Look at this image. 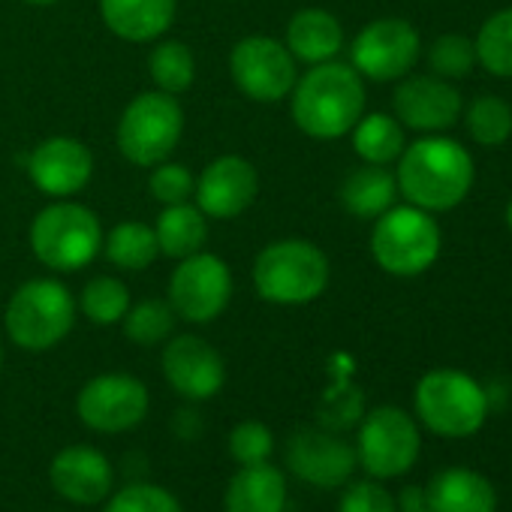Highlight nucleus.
Instances as JSON below:
<instances>
[{"mask_svg": "<svg viewBox=\"0 0 512 512\" xmlns=\"http://www.w3.org/2000/svg\"><path fill=\"white\" fill-rule=\"evenodd\" d=\"M223 509L226 512H284L287 476L269 461L238 467V473L226 485Z\"/></svg>", "mask_w": 512, "mask_h": 512, "instance_id": "obj_22", "label": "nucleus"}, {"mask_svg": "<svg viewBox=\"0 0 512 512\" xmlns=\"http://www.w3.org/2000/svg\"><path fill=\"white\" fill-rule=\"evenodd\" d=\"M235 88L253 103H278L293 94L299 70L290 49L272 37H244L229 55Z\"/></svg>", "mask_w": 512, "mask_h": 512, "instance_id": "obj_10", "label": "nucleus"}, {"mask_svg": "<svg viewBox=\"0 0 512 512\" xmlns=\"http://www.w3.org/2000/svg\"><path fill=\"white\" fill-rule=\"evenodd\" d=\"M365 115V82L353 64L326 61L296 79L293 121L311 139H341Z\"/></svg>", "mask_w": 512, "mask_h": 512, "instance_id": "obj_2", "label": "nucleus"}, {"mask_svg": "<svg viewBox=\"0 0 512 512\" xmlns=\"http://www.w3.org/2000/svg\"><path fill=\"white\" fill-rule=\"evenodd\" d=\"M350 133H353V148H356V154H359L365 163H374V166H386V163L398 160L401 151L407 148L401 121L392 118V115H383V112L362 115Z\"/></svg>", "mask_w": 512, "mask_h": 512, "instance_id": "obj_27", "label": "nucleus"}, {"mask_svg": "<svg viewBox=\"0 0 512 512\" xmlns=\"http://www.w3.org/2000/svg\"><path fill=\"white\" fill-rule=\"evenodd\" d=\"M148 70H151V79L154 85L163 91V94H184L193 79H196V61H193V52L187 43H178V40H166L160 43L151 58H148Z\"/></svg>", "mask_w": 512, "mask_h": 512, "instance_id": "obj_28", "label": "nucleus"}, {"mask_svg": "<svg viewBox=\"0 0 512 512\" xmlns=\"http://www.w3.org/2000/svg\"><path fill=\"white\" fill-rule=\"evenodd\" d=\"M320 422L329 431H344L359 425L362 419V392L356 386H338L332 392H326L323 404H320Z\"/></svg>", "mask_w": 512, "mask_h": 512, "instance_id": "obj_37", "label": "nucleus"}, {"mask_svg": "<svg viewBox=\"0 0 512 512\" xmlns=\"http://www.w3.org/2000/svg\"><path fill=\"white\" fill-rule=\"evenodd\" d=\"M76 326V299L55 278L22 284L7 305V335L31 353L58 347Z\"/></svg>", "mask_w": 512, "mask_h": 512, "instance_id": "obj_6", "label": "nucleus"}, {"mask_svg": "<svg viewBox=\"0 0 512 512\" xmlns=\"http://www.w3.org/2000/svg\"><path fill=\"white\" fill-rule=\"evenodd\" d=\"M49 482L64 500L76 506H94L109 497L115 473H112L109 458L100 449L79 443V446L61 449L52 458Z\"/></svg>", "mask_w": 512, "mask_h": 512, "instance_id": "obj_19", "label": "nucleus"}, {"mask_svg": "<svg viewBox=\"0 0 512 512\" xmlns=\"http://www.w3.org/2000/svg\"><path fill=\"white\" fill-rule=\"evenodd\" d=\"M52 512H55V509H52Z\"/></svg>", "mask_w": 512, "mask_h": 512, "instance_id": "obj_43", "label": "nucleus"}, {"mask_svg": "<svg viewBox=\"0 0 512 512\" xmlns=\"http://www.w3.org/2000/svg\"><path fill=\"white\" fill-rule=\"evenodd\" d=\"M124 335L139 347H154L166 341L175 329V311L163 299H145L139 305H130L124 314Z\"/></svg>", "mask_w": 512, "mask_h": 512, "instance_id": "obj_32", "label": "nucleus"}, {"mask_svg": "<svg viewBox=\"0 0 512 512\" xmlns=\"http://www.w3.org/2000/svg\"><path fill=\"white\" fill-rule=\"evenodd\" d=\"M79 308L82 314L97 323V326H115L124 320V314L130 311V290L124 281L118 278H94L85 290H82V299H79Z\"/></svg>", "mask_w": 512, "mask_h": 512, "instance_id": "obj_31", "label": "nucleus"}, {"mask_svg": "<svg viewBox=\"0 0 512 512\" xmlns=\"http://www.w3.org/2000/svg\"><path fill=\"white\" fill-rule=\"evenodd\" d=\"M106 28L127 43H151L175 22V0H100Z\"/></svg>", "mask_w": 512, "mask_h": 512, "instance_id": "obj_21", "label": "nucleus"}, {"mask_svg": "<svg viewBox=\"0 0 512 512\" xmlns=\"http://www.w3.org/2000/svg\"><path fill=\"white\" fill-rule=\"evenodd\" d=\"M163 377L187 401H208L226 383L223 356L196 335H178L163 347Z\"/></svg>", "mask_w": 512, "mask_h": 512, "instance_id": "obj_16", "label": "nucleus"}, {"mask_svg": "<svg viewBox=\"0 0 512 512\" xmlns=\"http://www.w3.org/2000/svg\"><path fill=\"white\" fill-rule=\"evenodd\" d=\"M398 199V181L386 166L365 163L362 169H353L341 184V205L362 220H377L386 214Z\"/></svg>", "mask_w": 512, "mask_h": 512, "instance_id": "obj_24", "label": "nucleus"}, {"mask_svg": "<svg viewBox=\"0 0 512 512\" xmlns=\"http://www.w3.org/2000/svg\"><path fill=\"white\" fill-rule=\"evenodd\" d=\"M0 365H4V347H0Z\"/></svg>", "mask_w": 512, "mask_h": 512, "instance_id": "obj_42", "label": "nucleus"}, {"mask_svg": "<svg viewBox=\"0 0 512 512\" xmlns=\"http://www.w3.org/2000/svg\"><path fill=\"white\" fill-rule=\"evenodd\" d=\"M284 461L290 473L317 488H338L350 482L356 470V449L329 428H299L290 434Z\"/></svg>", "mask_w": 512, "mask_h": 512, "instance_id": "obj_14", "label": "nucleus"}, {"mask_svg": "<svg viewBox=\"0 0 512 512\" xmlns=\"http://www.w3.org/2000/svg\"><path fill=\"white\" fill-rule=\"evenodd\" d=\"M338 512H398V500L377 479H362L341 494Z\"/></svg>", "mask_w": 512, "mask_h": 512, "instance_id": "obj_38", "label": "nucleus"}, {"mask_svg": "<svg viewBox=\"0 0 512 512\" xmlns=\"http://www.w3.org/2000/svg\"><path fill=\"white\" fill-rule=\"evenodd\" d=\"M356 461L374 479H395L407 473L422 449L419 425L401 407H374L359 419L356 434Z\"/></svg>", "mask_w": 512, "mask_h": 512, "instance_id": "obj_9", "label": "nucleus"}, {"mask_svg": "<svg viewBox=\"0 0 512 512\" xmlns=\"http://www.w3.org/2000/svg\"><path fill=\"white\" fill-rule=\"evenodd\" d=\"M416 416L419 422L449 440L476 434L488 419V392L464 371L434 368L416 383Z\"/></svg>", "mask_w": 512, "mask_h": 512, "instance_id": "obj_5", "label": "nucleus"}, {"mask_svg": "<svg viewBox=\"0 0 512 512\" xmlns=\"http://www.w3.org/2000/svg\"><path fill=\"white\" fill-rule=\"evenodd\" d=\"M371 253L386 275L416 278L437 263L440 226L428 211L416 205H392L374 223Z\"/></svg>", "mask_w": 512, "mask_h": 512, "instance_id": "obj_7", "label": "nucleus"}, {"mask_svg": "<svg viewBox=\"0 0 512 512\" xmlns=\"http://www.w3.org/2000/svg\"><path fill=\"white\" fill-rule=\"evenodd\" d=\"M422 40L404 19H377L353 40V70L371 82H398L419 61Z\"/></svg>", "mask_w": 512, "mask_h": 512, "instance_id": "obj_13", "label": "nucleus"}, {"mask_svg": "<svg viewBox=\"0 0 512 512\" xmlns=\"http://www.w3.org/2000/svg\"><path fill=\"white\" fill-rule=\"evenodd\" d=\"M407 512H431L428 506H419V509H407Z\"/></svg>", "mask_w": 512, "mask_h": 512, "instance_id": "obj_41", "label": "nucleus"}, {"mask_svg": "<svg viewBox=\"0 0 512 512\" xmlns=\"http://www.w3.org/2000/svg\"><path fill=\"white\" fill-rule=\"evenodd\" d=\"M290 55L305 64H326L335 61L344 46V28L341 22L326 10H302L287 25V43Z\"/></svg>", "mask_w": 512, "mask_h": 512, "instance_id": "obj_23", "label": "nucleus"}, {"mask_svg": "<svg viewBox=\"0 0 512 512\" xmlns=\"http://www.w3.org/2000/svg\"><path fill=\"white\" fill-rule=\"evenodd\" d=\"M428 64L440 79H464L476 64V46L461 34H443L428 49Z\"/></svg>", "mask_w": 512, "mask_h": 512, "instance_id": "obj_34", "label": "nucleus"}, {"mask_svg": "<svg viewBox=\"0 0 512 512\" xmlns=\"http://www.w3.org/2000/svg\"><path fill=\"white\" fill-rule=\"evenodd\" d=\"M148 389L133 374H100L79 392V419L100 434L133 431L148 416Z\"/></svg>", "mask_w": 512, "mask_h": 512, "instance_id": "obj_12", "label": "nucleus"}, {"mask_svg": "<svg viewBox=\"0 0 512 512\" xmlns=\"http://www.w3.org/2000/svg\"><path fill=\"white\" fill-rule=\"evenodd\" d=\"M464 112L461 94L440 76H407L395 88V118L419 133H440L458 124Z\"/></svg>", "mask_w": 512, "mask_h": 512, "instance_id": "obj_17", "label": "nucleus"}, {"mask_svg": "<svg viewBox=\"0 0 512 512\" xmlns=\"http://www.w3.org/2000/svg\"><path fill=\"white\" fill-rule=\"evenodd\" d=\"M103 250L109 263L124 272H142L160 256L154 226L139 220H124L109 235H103Z\"/></svg>", "mask_w": 512, "mask_h": 512, "instance_id": "obj_26", "label": "nucleus"}, {"mask_svg": "<svg viewBox=\"0 0 512 512\" xmlns=\"http://www.w3.org/2000/svg\"><path fill=\"white\" fill-rule=\"evenodd\" d=\"M232 299V272L214 253H193L178 260L169 278V305L187 323L217 320Z\"/></svg>", "mask_w": 512, "mask_h": 512, "instance_id": "obj_11", "label": "nucleus"}, {"mask_svg": "<svg viewBox=\"0 0 512 512\" xmlns=\"http://www.w3.org/2000/svg\"><path fill=\"white\" fill-rule=\"evenodd\" d=\"M184 133V112L172 94L148 91L130 100L118 121V148L136 166H157L172 157Z\"/></svg>", "mask_w": 512, "mask_h": 512, "instance_id": "obj_8", "label": "nucleus"}, {"mask_svg": "<svg viewBox=\"0 0 512 512\" xmlns=\"http://www.w3.org/2000/svg\"><path fill=\"white\" fill-rule=\"evenodd\" d=\"M253 287L272 305H308L329 287V260L305 238L272 241L253 263Z\"/></svg>", "mask_w": 512, "mask_h": 512, "instance_id": "obj_3", "label": "nucleus"}, {"mask_svg": "<svg viewBox=\"0 0 512 512\" xmlns=\"http://www.w3.org/2000/svg\"><path fill=\"white\" fill-rule=\"evenodd\" d=\"M193 193L196 208L205 217L232 220L253 205L256 193H260V175H256L250 160L238 154H223L202 169Z\"/></svg>", "mask_w": 512, "mask_h": 512, "instance_id": "obj_15", "label": "nucleus"}, {"mask_svg": "<svg viewBox=\"0 0 512 512\" xmlns=\"http://www.w3.org/2000/svg\"><path fill=\"white\" fill-rule=\"evenodd\" d=\"M464 127L470 139L482 148H500L512 136V106L500 97H479L464 112Z\"/></svg>", "mask_w": 512, "mask_h": 512, "instance_id": "obj_30", "label": "nucleus"}, {"mask_svg": "<svg viewBox=\"0 0 512 512\" xmlns=\"http://www.w3.org/2000/svg\"><path fill=\"white\" fill-rule=\"evenodd\" d=\"M25 4H31V7H52V4H58V0H25Z\"/></svg>", "mask_w": 512, "mask_h": 512, "instance_id": "obj_39", "label": "nucleus"}, {"mask_svg": "<svg viewBox=\"0 0 512 512\" xmlns=\"http://www.w3.org/2000/svg\"><path fill=\"white\" fill-rule=\"evenodd\" d=\"M151 178H148V190L157 202L163 205H178V202H190L193 196V187H196V178L193 172L184 166V163H157L151 166Z\"/></svg>", "mask_w": 512, "mask_h": 512, "instance_id": "obj_36", "label": "nucleus"}, {"mask_svg": "<svg viewBox=\"0 0 512 512\" xmlns=\"http://www.w3.org/2000/svg\"><path fill=\"white\" fill-rule=\"evenodd\" d=\"M431 512H497L494 485L470 467H443L425 488Z\"/></svg>", "mask_w": 512, "mask_h": 512, "instance_id": "obj_20", "label": "nucleus"}, {"mask_svg": "<svg viewBox=\"0 0 512 512\" xmlns=\"http://www.w3.org/2000/svg\"><path fill=\"white\" fill-rule=\"evenodd\" d=\"M476 61L500 79H512V7L485 19L476 34Z\"/></svg>", "mask_w": 512, "mask_h": 512, "instance_id": "obj_29", "label": "nucleus"}, {"mask_svg": "<svg viewBox=\"0 0 512 512\" xmlns=\"http://www.w3.org/2000/svg\"><path fill=\"white\" fill-rule=\"evenodd\" d=\"M395 181L410 205L428 214L449 211L473 187V157L461 142L431 133L401 151Z\"/></svg>", "mask_w": 512, "mask_h": 512, "instance_id": "obj_1", "label": "nucleus"}, {"mask_svg": "<svg viewBox=\"0 0 512 512\" xmlns=\"http://www.w3.org/2000/svg\"><path fill=\"white\" fill-rule=\"evenodd\" d=\"M34 256L52 272H79L97 260L103 250L100 217L79 202L58 199L46 205L31 223Z\"/></svg>", "mask_w": 512, "mask_h": 512, "instance_id": "obj_4", "label": "nucleus"}, {"mask_svg": "<svg viewBox=\"0 0 512 512\" xmlns=\"http://www.w3.org/2000/svg\"><path fill=\"white\" fill-rule=\"evenodd\" d=\"M154 235H157V247H160L163 256L184 260V256H193V253H199L205 247L208 220L190 202L166 205L160 211L157 223H154Z\"/></svg>", "mask_w": 512, "mask_h": 512, "instance_id": "obj_25", "label": "nucleus"}, {"mask_svg": "<svg viewBox=\"0 0 512 512\" xmlns=\"http://www.w3.org/2000/svg\"><path fill=\"white\" fill-rule=\"evenodd\" d=\"M275 452V437L266 422L260 419H244L229 434V455L238 461V467L263 464Z\"/></svg>", "mask_w": 512, "mask_h": 512, "instance_id": "obj_35", "label": "nucleus"}, {"mask_svg": "<svg viewBox=\"0 0 512 512\" xmlns=\"http://www.w3.org/2000/svg\"><path fill=\"white\" fill-rule=\"evenodd\" d=\"M28 175L37 190L55 199L76 196L94 175V157L85 142L70 136H52L40 142L28 157Z\"/></svg>", "mask_w": 512, "mask_h": 512, "instance_id": "obj_18", "label": "nucleus"}, {"mask_svg": "<svg viewBox=\"0 0 512 512\" xmlns=\"http://www.w3.org/2000/svg\"><path fill=\"white\" fill-rule=\"evenodd\" d=\"M506 226L512 229V199H509V205H506Z\"/></svg>", "mask_w": 512, "mask_h": 512, "instance_id": "obj_40", "label": "nucleus"}, {"mask_svg": "<svg viewBox=\"0 0 512 512\" xmlns=\"http://www.w3.org/2000/svg\"><path fill=\"white\" fill-rule=\"evenodd\" d=\"M106 512H181V503L172 491L154 482H133L106 497Z\"/></svg>", "mask_w": 512, "mask_h": 512, "instance_id": "obj_33", "label": "nucleus"}]
</instances>
